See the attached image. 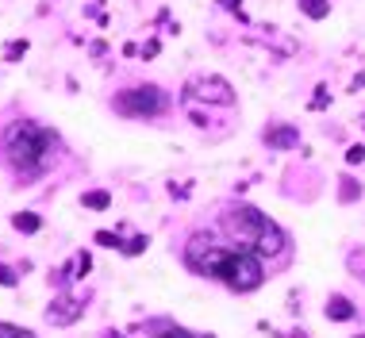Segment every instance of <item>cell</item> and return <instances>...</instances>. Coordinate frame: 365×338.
<instances>
[{
	"instance_id": "1",
	"label": "cell",
	"mask_w": 365,
	"mask_h": 338,
	"mask_svg": "<svg viewBox=\"0 0 365 338\" xmlns=\"http://www.w3.org/2000/svg\"><path fill=\"white\" fill-rule=\"evenodd\" d=\"M185 261L204 277H215L231 288V293H254L266 277L261 258L254 250H219L212 242V234H192L185 246Z\"/></svg>"
},
{
	"instance_id": "2",
	"label": "cell",
	"mask_w": 365,
	"mask_h": 338,
	"mask_svg": "<svg viewBox=\"0 0 365 338\" xmlns=\"http://www.w3.org/2000/svg\"><path fill=\"white\" fill-rule=\"evenodd\" d=\"M54 143H58V138L46 127L31 124V119H20V124H12L0 135V154H4V162L16 169V177H39L43 169L50 165Z\"/></svg>"
},
{
	"instance_id": "3",
	"label": "cell",
	"mask_w": 365,
	"mask_h": 338,
	"mask_svg": "<svg viewBox=\"0 0 365 338\" xmlns=\"http://www.w3.org/2000/svg\"><path fill=\"white\" fill-rule=\"evenodd\" d=\"M223 231H227L235 242H242V246H250L258 258H273V254L285 250V234H280V227L269 219V215L250 208V204H239V208H231L227 215H223Z\"/></svg>"
},
{
	"instance_id": "4",
	"label": "cell",
	"mask_w": 365,
	"mask_h": 338,
	"mask_svg": "<svg viewBox=\"0 0 365 338\" xmlns=\"http://www.w3.org/2000/svg\"><path fill=\"white\" fill-rule=\"evenodd\" d=\"M116 111L131 119H154L165 111V92L158 84H138V89H127L116 97Z\"/></svg>"
},
{
	"instance_id": "5",
	"label": "cell",
	"mask_w": 365,
	"mask_h": 338,
	"mask_svg": "<svg viewBox=\"0 0 365 338\" xmlns=\"http://www.w3.org/2000/svg\"><path fill=\"white\" fill-rule=\"evenodd\" d=\"M189 97L196 100H204V104H219V108H227V104H235V89H231V81H223V77H192L189 81Z\"/></svg>"
},
{
	"instance_id": "6",
	"label": "cell",
	"mask_w": 365,
	"mask_h": 338,
	"mask_svg": "<svg viewBox=\"0 0 365 338\" xmlns=\"http://www.w3.org/2000/svg\"><path fill=\"white\" fill-rule=\"evenodd\" d=\"M81 312H85V300L81 296H58L50 307H46V323L50 327H70V323H77Z\"/></svg>"
},
{
	"instance_id": "7",
	"label": "cell",
	"mask_w": 365,
	"mask_h": 338,
	"mask_svg": "<svg viewBox=\"0 0 365 338\" xmlns=\"http://www.w3.org/2000/svg\"><path fill=\"white\" fill-rule=\"evenodd\" d=\"M261 138H266L273 150H296L300 146V131H296L293 124H269Z\"/></svg>"
},
{
	"instance_id": "8",
	"label": "cell",
	"mask_w": 365,
	"mask_h": 338,
	"mask_svg": "<svg viewBox=\"0 0 365 338\" xmlns=\"http://www.w3.org/2000/svg\"><path fill=\"white\" fill-rule=\"evenodd\" d=\"M327 319H334V323H346V319H354V304L346 296H327Z\"/></svg>"
},
{
	"instance_id": "9",
	"label": "cell",
	"mask_w": 365,
	"mask_h": 338,
	"mask_svg": "<svg viewBox=\"0 0 365 338\" xmlns=\"http://www.w3.org/2000/svg\"><path fill=\"white\" fill-rule=\"evenodd\" d=\"M296 4H300L307 20H327L331 16V0H296Z\"/></svg>"
},
{
	"instance_id": "10",
	"label": "cell",
	"mask_w": 365,
	"mask_h": 338,
	"mask_svg": "<svg viewBox=\"0 0 365 338\" xmlns=\"http://www.w3.org/2000/svg\"><path fill=\"white\" fill-rule=\"evenodd\" d=\"M39 223H43V219H39L35 212H16V215H12V227L23 231V234H35V231H39Z\"/></svg>"
},
{
	"instance_id": "11",
	"label": "cell",
	"mask_w": 365,
	"mask_h": 338,
	"mask_svg": "<svg viewBox=\"0 0 365 338\" xmlns=\"http://www.w3.org/2000/svg\"><path fill=\"white\" fill-rule=\"evenodd\" d=\"M81 204H85V208H92V212H104L108 204H111V196H108L104 189H92V192L81 196Z\"/></svg>"
},
{
	"instance_id": "12",
	"label": "cell",
	"mask_w": 365,
	"mask_h": 338,
	"mask_svg": "<svg viewBox=\"0 0 365 338\" xmlns=\"http://www.w3.org/2000/svg\"><path fill=\"white\" fill-rule=\"evenodd\" d=\"M358 196H361V185L354 181V177H342V181H339V200L342 204H354Z\"/></svg>"
},
{
	"instance_id": "13",
	"label": "cell",
	"mask_w": 365,
	"mask_h": 338,
	"mask_svg": "<svg viewBox=\"0 0 365 338\" xmlns=\"http://www.w3.org/2000/svg\"><path fill=\"white\" fill-rule=\"evenodd\" d=\"M346 269H350V273L365 285V250H354L350 258H346Z\"/></svg>"
},
{
	"instance_id": "14",
	"label": "cell",
	"mask_w": 365,
	"mask_h": 338,
	"mask_svg": "<svg viewBox=\"0 0 365 338\" xmlns=\"http://www.w3.org/2000/svg\"><path fill=\"white\" fill-rule=\"evenodd\" d=\"M27 54V39H16V43H8V50H4V62H20Z\"/></svg>"
},
{
	"instance_id": "15",
	"label": "cell",
	"mask_w": 365,
	"mask_h": 338,
	"mask_svg": "<svg viewBox=\"0 0 365 338\" xmlns=\"http://www.w3.org/2000/svg\"><path fill=\"white\" fill-rule=\"evenodd\" d=\"M0 338H35L31 331H23V327H12V323H0Z\"/></svg>"
},
{
	"instance_id": "16",
	"label": "cell",
	"mask_w": 365,
	"mask_h": 338,
	"mask_svg": "<svg viewBox=\"0 0 365 338\" xmlns=\"http://www.w3.org/2000/svg\"><path fill=\"white\" fill-rule=\"evenodd\" d=\"M89 269H92V258H89V254H77V258H73V273H77V277H85Z\"/></svg>"
},
{
	"instance_id": "17",
	"label": "cell",
	"mask_w": 365,
	"mask_h": 338,
	"mask_svg": "<svg viewBox=\"0 0 365 338\" xmlns=\"http://www.w3.org/2000/svg\"><path fill=\"white\" fill-rule=\"evenodd\" d=\"M16 280H20V277H16L12 266H0V288H16Z\"/></svg>"
},
{
	"instance_id": "18",
	"label": "cell",
	"mask_w": 365,
	"mask_h": 338,
	"mask_svg": "<svg viewBox=\"0 0 365 338\" xmlns=\"http://www.w3.org/2000/svg\"><path fill=\"white\" fill-rule=\"evenodd\" d=\"M154 338H200V334H192V331H181V327H165V331H158Z\"/></svg>"
},
{
	"instance_id": "19",
	"label": "cell",
	"mask_w": 365,
	"mask_h": 338,
	"mask_svg": "<svg viewBox=\"0 0 365 338\" xmlns=\"http://www.w3.org/2000/svg\"><path fill=\"white\" fill-rule=\"evenodd\" d=\"M97 242H100V246H111V250L119 246V239H116L111 231H97Z\"/></svg>"
},
{
	"instance_id": "20",
	"label": "cell",
	"mask_w": 365,
	"mask_h": 338,
	"mask_svg": "<svg viewBox=\"0 0 365 338\" xmlns=\"http://www.w3.org/2000/svg\"><path fill=\"white\" fill-rule=\"evenodd\" d=\"M346 162H350V165L365 162V146H350V150H346Z\"/></svg>"
},
{
	"instance_id": "21",
	"label": "cell",
	"mask_w": 365,
	"mask_h": 338,
	"mask_svg": "<svg viewBox=\"0 0 365 338\" xmlns=\"http://www.w3.org/2000/svg\"><path fill=\"white\" fill-rule=\"evenodd\" d=\"M146 250V239H131L127 246H124V254H131V258H135V254H143Z\"/></svg>"
},
{
	"instance_id": "22",
	"label": "cell",
	"mask_w": 365,
	"mask_h": 338,
	"mask_svg": "<svg viewBox=\"0 0 365 338\" xmlns=\"http://www.w3.org/2000/svg\"><path fill=\"white\" fill-rule=\"evenodd\" d=\"M315 92H320V97H315V100H312V108H315V111H320V108H327V89H315Z\"/></svg>"
},
{
	"instance_id": "23",
	"label": "cell",
	"mask_w": 365,
	"mask_h": 338,
	"mask_svg": "<svg viewBox=\"0 0 365 338\" xmlns=\"http://www.w3.org/2000/svg\"><path fill=\"white\" fill-rule=\"evenodd\" d=\"M219 8H239V0H219Z\"/></svg>"
},
{
	"instance_id": "24",
	"label": "cell",
	"mask_w": 365,
	"mask_h": 338,
	"mask_svg": "<svg viewBox=\"0 0 365 338\" xmlns=\"http://www.w3.org/2000/svg\"><path fill=\"white\" fill-rule=\"evenodd\" d=\"M285 338H307L304 331H293V334H285Z\"/></svg>"
},
{
	"instance_id": "25",
	"label": "cell",
	"mask_w": 365,
	"mask_h": 338,
	"mask_svg": "<svg viewBox=\"0 0 365 338\" xmlns=\"http://www.w3.org/2000/svg\"><path fill=\"white\" fill-rule=\"evenodd\" d=\"M104 338H119V334H104Z\"/></svg>"
},
{
	"instance_id": "26",
	"label": "cell",
	"mask_w": 365,
	"mask_h": 338,
	"mask_svg": "<svg viewBox=\"0 0 365 338\" xmlns=\"http://www.w3.org/2000/svg\"><path fill=\"white\" fill-rule=\"evenodd\" d=\"M358 338H365V334H358Z\"/></svg>"
}]
</instances>
